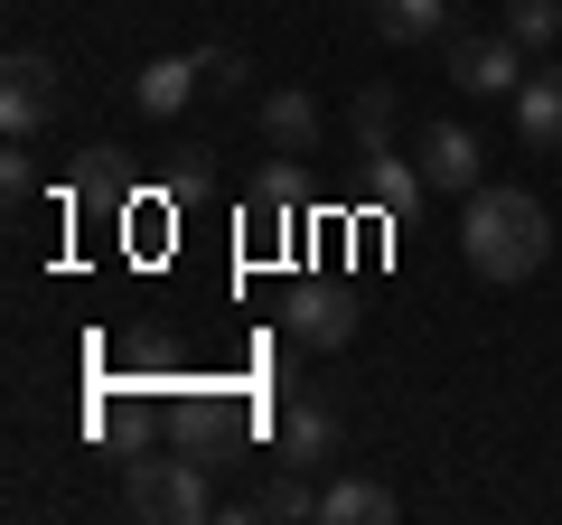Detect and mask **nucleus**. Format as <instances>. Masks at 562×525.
<instances>
[{"mask_svg": "<svg viewBox=\"0 0 562 525\" xmlns=\"http://www.w3.org/2000/svg\"><path fill=\"white\" fill-rule=\"evenodd\" d=\"M460 254L479 282H535L553 262V216L535 188H469L460 206Z\"/></svg>", "mask_w": 562, "mask_h": 525, "instance_id": "f257e3e1", "label": "nucleus"}, {"mask_svg": "<svg viewBox=\"0 0 562 525\" xmlns=\"http://www.w3.org/2000/svg\"><path fill=\"white\" fill-rule=\"evenodd\" d=\"M122 506L132 516H160V525H206L216 498H206V469L188 450H160V460H132L122 469Z\"/></svg>", "mask_w": 562, "mask_h": 525, "instance_id": "f03ea898", "label": "nucleus"}, {"mask_svg": "<svg viewBox=\"0 0 562 525\" xmlns=\"http://www.w3.org/2000/svg\"><path fill=\"white\" fill-rule=\"evenodd\" d=\"M66 103V76L57 57H38V47H10V66H0V132L10 142H29V132H47Z\"/></svg>", "mask_w": 562, "mask_h": 525, "instance_id": "7ed1b4c3", "label": "nucleus"}, {"mask_svg": "<svg viewBox=\"0 0 562 525\" xmlns=\"http://www.w3.org/2000/svg\"><path fill=\"white\" fill-rule=\"evenodd\" d=\"M525 57H535V47H516L506 29H450V85H460V94H487V103L516 94V85L535 76Z\"/></svg>", "mask_w": 562, "mask_h": 525, "instance_id": "20e7f679", "label": "nucleus"}, {"mask_svg": "<svg viewBox=\"0 0 562 525\" xmlns=\"http://www.w3.org/2000/svg\"><path fill=\"white\" fill-rule=\"evenodd\" d=\"M281 328H291L310 357H338V347H357V291H338V282H291Z\"/></svg>", "mask_w": 562, "mask_h": 525, "instance_id": "39448f33", "label": "nucleus"}, {"mask_svg": "<svg viewBox=\"0 0 562 525\" xmlns=\"http://www.w3.org/2000/svg\"><path fill=\"white\" fill-rule=\"evenodd\" d=\"M413 160H422V179H431V188H450V198H469V188H487V142L469 132V122H431Z\"/></svg>", "mask_w": 562, "mask_h": 525, "instance_id": "423d86ee", "label": "nucleus"}, {"mask_svg": "<svg viewBox=\"0 0 562 525\" xmlns=\"http://www.w3.org/2000/svg\"><path fill=\"white\" fill-rule=\"evenodd\" d=\"M338 442H347V423H338L328 394H291V404H281V469H328Z\"/></svg>", "mask_w": 562, "mask_h": 525, "instance_id": "0eeeda50", "label": "nucleus"}, {"mask_svg": "<svg viewBox=\"0 0 562 525\" xmlns=\"http://www.w3.org/2000/svg\"><path fill=\"white\" fill-rule=\"evenodd\" d=\"M506 113H516V142L543 150V160H562V66H543V76H525L516 94H506Z\"/></svg>", "mask_w": 562, "mask_h": 525, "instance_id": "6e6552de", "label": "nucleus"}, {"mask_svg": "<svg viewBox=\"0 0 562 525\" xmlns=\"http://www.w3.org/2000/svg\"><path fill=\"white\" fill-rule=\"evenodd\" d=\"M262 132H272V150L310 160V150H319V103H310V85H272V94H262Z\"/></svg>", "mask_w": 562, "mask_h": 525, "instance_id": "1a4fd4ad", "label": "nucleus"}, {"mask_svg": "<svg viewBox=\"0 0 562 525\" xmlns=\"http://www.w3.org/2000/svg\"><path fill=\"white\" fill-rule=\"evenodd\" d=\"M188 94H206V85H198V47H188V57H150V66H140V76H132V103H140V113H188Z\"/></svg>", "mask_w": 562, "mask_h": 525, "instance_id": "9d476101", "label": "nucleus"}, {"mask_svg": "<svg viewBox=\"0 0 562 525\" xmlns=\"http://www.w3.org/2000/svg\"><path fill=\"white\" fill-rule=\"evenodd\" d=\"M366 198H375L384 216H413V206L431 198V179H422V160H403V150H366Z\"/></svg>", "mask_w": 562, "mask_h": 525, "instance_id": "9b49d317", "label": "nucleus"}, {"mask_svg": "<svg viewBox=\"0 0 562 525\" xmlns=\"http://www.w3.org/2000/svg\"><path fill=\"white\" fill-rule=\"evenodd\" d=\"M319 516H328V525H394L403 498H394L384 479H338V488H319Z\"/></svg>", "mask_w": 562, "mask_h": 525, "instance_id": "f8f14e48", "label": "nucleus"}, {"mask_svg": "<svg viewBox=\"0 0 562 525\" xmlns=\"http://www.w3.org/2000/svg\"><path fill=\"white\" fill-rule=\"evenodd\" d=\"M375 10V38H394V47H431L450 29V0H366Z\"/></svg>", "mask_w": 562, "mask_h": 525, "instance_id": "ddd939ff", "label": "nucleus"}, {"mask_svg": "<svg viewBox=\"0 0 562 525\" xmlns=\"http://www.w3.org/2000/svg\"><path fill=\"white\" fill-rule=\"evenodd\" d=\"M347 132H357V160H366V150H394V85H357Z\"/></svg>", "mask_w": 562, "mask_h": 525, "instance_id": "4468645a", "label": "nucleus"}, {"mask_svg": "<svg viewBox=\"0 0 562 525\" xmlns=\"http://www.w3.org/2000/svg\"><path fill=\"white\" fill-rule=\"evenodd\" d=\"M506 38H516V47H535V57H543V47H553L562 38V0H506Z\"/></svg>", "mask_w": 562, "mask_h": 525, "instance_id": "2eb2a0df", "label": "nucleus"}, {"mask_svg": "<svg viewBox=\"0 0 562 525\" xmlns=\"http://www.w3.org/2000/svg\"><path fill=\"white\" fill-rule=\"evenodd\" d=\"M301 479H310V469H281V479L262 488V498H244L235 516H281V525H291V516H319V498H310Z\"/></svg>", "mask_w": 562, "mask_h": 525, "instance_id": "dca6fc26", "label": "nucleus"}, {"mask_svg": "<svg viewBox=\"0 0 562 525\" xmlns=\"http://www.w3.org/2000/svg\"><path fill=\"white\" fill-rule=\"evenodd\" d=\"M291 198H301V169H291V150H281V169L254 179V216H291Z\"/></svg>", "mask_w": 562, "mask_h": 525, "instance_id": "f3484780", "label": "nucleus"}, {"mask_svg": "<svg viewBox=\"0 0 562 525\" xmlns=\"http://www.w3.org/2000/svg\"><path fill=\"white\" fill-rule=\"evenodd\" d=\"M244 76H254V66H244V47H198V85H206V94H235Z\"/></svg>", "mask_w": 562, "mask_h": 525, "instance_id": "a211bd4d", "label": "nucleus"}, {"mask_svg": "<svg viewBox=\"0 0 562 525\" xmlns=\"http://www.w3.org/2000/svg\"><path fill=\"white\" fill-rule=\"evenodd\" d=\"M0 179H10V198H29V188H38V160H29V150H10V160H0Z\"/></svg>", "mask_w": 562, "mask_h": 525, "instance_id": "6ab92c4d", "label": "nucleus"}]
</instances>
